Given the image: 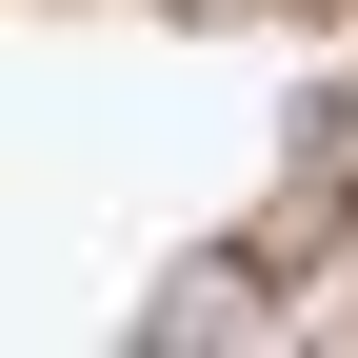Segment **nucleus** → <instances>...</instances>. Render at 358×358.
<instances>
[{
  "mask_svg": "<svg viewBox=\"0 0 358 358\" xmlns=\"http://www.w3.org/2000/svg\"><path fill=\"white\" fill-rule=\"evenodd\" d=\"M159 338H259V299H239V259H199V279L159 299Z\"/></svg>",
  "mask_w": 358,
  "mask_h": 358,
  "instance_id": "nucleus-1",
  "label": "nucleus"
}]
</instances>
